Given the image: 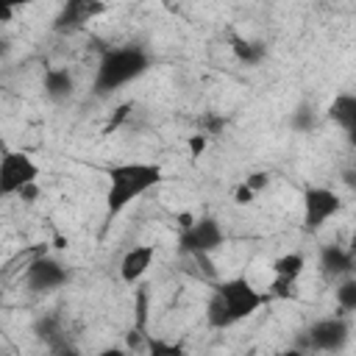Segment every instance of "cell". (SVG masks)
<instances>
[{
	"label": "cell",
	"instance_id": "cell-1",
	"mask_svg": "<svg viewBox=\"0 0 356 356\" xmlns=\"http://www.w3.org/2000/svg\"><path fill=\"white\" fill-rule=\"evenodd\" d=\"M270 295L259 292L248 278H228L214 284V292L206 306V320L211 328H228L245 317H253Z\"/></svg>",
	"mask_w": 356,
	"mask_h": 356
},
{
	"label": "cell",
	"instance_id": "cell-2",
	"mask_svg": "<svg viewBox=\"0 0 356 356\" xmlns=\"http://www.w3.org/2000/svg\"><path fill=\"white\" fill-rule=\"evenodd\" d=\"M161 167L150 161H128L117 164L108 170V192H106V206L108 214H120L128 203L150 192L153 186L161 184Z\"/></svg>",
	"mask_w": 356,
	"mask_h": 356
},
{
	"label": "cell",
	"instance_id": "cell-3",
	"mask_svg": "<svg viewBox=\"0 0 356 356\" xmlns=\"http://www.w3.org/2000/svg\"><path fill=\"white\" fill-rule=\"evenodd\" d=\"M150 67V56L136 47V44H128V47H111L100 56L97 61V72H95V95L97 97H106L111 92H117L120 86L136 81L139 75H145Z\"/></svg>",
	"mask_w": 356,
	"mask_h": 356
},
{
	"label": "cell",
	"instance_id": "cell-4",
	"mask_svg": "<svg viewBox=\"0 0 356 356\" xmlns=\"http://www.w3.org/2000/svg\"><path fill=\"white\" fill-rule=\"evenodd\" d=\"M39 164L22 150H6L0 159V197L19 195L28 184H36Z\"/></svg>",
	"mask_w": 356,
	"mask_h": 356
},
{
	"label": "cell",
	"instance_id": "cell-5",
	"mask_svg": "<svg viewBox=\"0 0 356 356\" xmlns=\"http://www.w3.org/2000/svg\"><path fill=\"white\" fill-rule=\"evenodd\" d=\"M222 242H225V234L214 217H195V222L178 236L181 253H189V256H209L217 248H222Z\"/></svg>",
	"mask_w": 356,
	"mask_h": 356
},
{
	"label": "cell",
	"instance_id": "cell-6",
	"mask_svg": "<svg viewBox=\"0 0 356 356\" xmlns=\"http://www.w3.org/2000/svg\"><path fill=\"white\" fill-rule=\"evenodd\" d=\"M342 209V200L337 192L325 186H309L303 192V228L317 231L323 222H328Z\"/></svg>",
	"mask_w": 356,
	"mask_h": 356
},
{
	"label": "cell",
	"instance_id": "cell-7",
	"mask_svg": "<svg viewBox=\"0 0 356 356\" xmlns=\"http://www.w3.org/2000/svg\"><path fill=\"white\" fill-rule=\"evenodd\" d=\"M348 339H350V325L342 317H325L306 331L303 345L314 350H342Z\"/></svg>",
	"mask_w": 356,
	"mask_h": 356
},
{
	"label": "cell",
	"instance_id": "cell-8",
	"mask_svg": "<svg viewBox=\"0 0 356 356\" xmlns=\"http://www.w3.org/2000/svg\"><path fill=\"white\" fill-rule=\"evenodd\" d=\"M306 270V259L300 253H284L273 261V284H270V298H292L295 284Z\"/></svg>",
	"mask_w": 356,
	"mask_h": 356
},
{
	"label": "cell",
	"instance_id": "cell-9",
	"mask_svg": "<svg viewBox=\"0 0 356 356\" xmlns=\"http://www.w3.org/2000/svg\"><path fill=\"white\" fill-rule=\"evenodd\" d=\"M67 278H70V270L58 259H50V256L33 259L31 267L25 270V281L33 292H50V289L67 284Z\"/></svg>",
	"mask_w": 356,
	"mask_h": 356
},
{
	"label": "cell",
	"instance_id": "cell-10",
	"mask_svg": "<svg viewBox=\"0 0 356 356\" xmlns=\"http://www.w3.org/2000/svg\"><path fill=\"white\" fill-rule=\"evenodd\" d=\"M100 14H106V3H97V0H70L61 11H58V17H56V31H67V33H72V31H78V28H83L86 22H92L95 17H100Z\"/></svg>",
	"mask_w": 356,
	"mask_h": 356
},
{
	"label": "cell",
	"instance_id": "cell-11",
	"mask_svg": "<svg viewBox=\"0 0 356 356\" xmlns=\"http://www.w3.org/2000/svg\"><path fill=\"white\" fill-rule=\"evenodd\" d=\"M153 259H156V248L153 245H134L122 256V261H120V278H122V284L134 286L147 273V267L153 264Z\"/></svg>",
	"mask_w": 356,
	"mask_h": 356
},
{
	"label": "cell",
	"instance_id": "cell-12",
	"mask_svg": "<svg viewBox=\"0 0 356 356\" xmlns=\"http://www.w3.org/2000/svg\"><path fill=\"white\" fill-rule=\"evenodd\" d=\"M320 267L325 275H348L353 273V253L348 248H339V245H325L320 250Z\"/></svg>",
	"mask_w": 356,
	"mask_h": 356
},
{
	"label": "cell",
	"instance_id": "cell-13",
	"mask_svg": "<svg viewBox=\"0 0 356 356\" xmlns=\"http://www.w3.org/2000/svg\"><path fill=\"white\" fill-rule=\"evenodd\" d=\"M328 117L345 131V134H353L356 131V97L350 92H342L334 97V103L328 106Z\"/></svg>",
	"mask_w": 356,
	"mask_h": 356
},
{
	"label": "cell",
	"instance_id": "cell-14",
	"mask_svg": "<svg viewBox=\"0 0 356 356\" xmlns=\"http://www.w3.org/2000/svg\"><path fill=\"white\" fill-rule=\"evenodd\" d=\"M72 89H75V81H72L70 70L53 67V70L44 72V95H47L50 100L61 103V100H67V97L72 95Z\"/></svg>",
	"mask_w": 356,
	"mask_h": 356
},
{
	"label": "cell",
	"instance_id": "cell-15",
	"mask_svg": "<svg viewBox=\"0 0 356 356\" xmlns=\"http://www.w3.org/2000/svg\"><path fill=\"white\" fill-rule=\"evenodd\" d=\"M231 50L245 64H259L267 53V47L261 42H250V39H242V36H231Z\"/></svg>",
	"mask_w": 356,
	"mask_h": 356
},
{
	"label": "cell",
	"instance_id": "cell-16",
	"mask_svg": "<svg viewBox=\"0 0 356 356\" xmlns=\"http://www.w3.org/2000/svg\"><path fill=\"white\" fill-rule=\"evenodd\" d=\"M147 356H186L181 342H167L159 337H147Z\"/></svg>",
	"mask_w": 356,
	"mask_h": 356
},
{
	"label": "cell",
	"instance_id": "cell-17",
	"mask_svg": "<svg viewBox=\"0 0 356 356\" xmlns=\"http://www.w3.org/2000/svg\"><path fill=\"white\" fill-rule=\"evenodd\" d=\"M337 303L342 312H353L356 309V278H345L337 286Z\"/></svg>",
	"mask_w": 356,
	"mask_h": 356
},
{
	"label": "cell",
	"instance_id": "cell-18",
	"mask_svg": "<svg viewBox=\"0 0 356 356\" xmlns=\"http://www.w3.org/2000/svg\"><path fill=\"white\" fill-rule=\"evenodd\" d=\"M131 111H134V103L131 100H125V103H120L117 108H114V114L108 117V122H106V128H103V134H111V131H117L128 117H131Z\"/></svg>",
	"mask_w": 356,
	"mask_h": 356
},
{
	"label": "cell",
	"instance_id": "cell-19",
	"mask_svg": "<svg viewBox=\"0 0 356 356\" xmlns=\"http://www.w3.org/2000/svg\"><path fill=\"white\" fill-rule=\"evenodd\" d=\"M147 323V289L139 286L136 289V331H142Z\"/></svg>",
	"mask_w": 356,
	"mask_h": 356
},
{
	"label": "cell",
	"instance_id": "cell-20",
	"mask_svg": "<svg viewBox=\"0 0 356 356\" xmlns=\"http://www.w3.org/2000/svg\"><path fill=\"white\" fill-rule=\"evenodd\" d=\"M206 145H209V134H203V131H200V134H192V136L186 139V147H189V156H192V159H197V156L206 150Z\"/></svg>",
	"mask_w": 356,
	"mask_h": 356
},
{
	"label": "cell",
	"instance_id": "cell-21",
	"mask_svg": "<svg viewBox=\"0 0 356 356\" xmlns=\"http://www.w3.org/2000/svg\"><path fill=\"white\" fill-rule=\"evenodd\" d=\"M242 184H245V186H248V189L256 195L259 189H264V186L270 184V172H250V175H248Z\"/></svg>",
	"mask_w": 356,
	"mask_h": 356
},
{
	"label": "cell",
	"instance_id": "cell-22",
	"mask_svg": "<svg viewBox=\"0 0 356 356\" xmlns=\"http://www.w3.org/2000/svg\"><path fill=\"white\" fill-rule=\"evenodd\" d=\"M234 200H236L239 206H248V203H253V192H250L245 184H239L236 192H234Z\"/></svg>",
	"mask_w": 356,
	"mask_h": 356
},
{
	"label": "cell",
	"instance_id": "cell-23",
	"mask_svg": "<svg viewBox=\"0 0 356 356\" xmlns=\"http://www.w3.org/2000/svg\"><path fill=\"white\" fill-rule=\"evenodd\" d=\"M53 356H81L72 345H67V342H58V345H53Z\"/></svg>",
	"mask_w": 356,
	"mask_h": 356
},
{
	"label": "cell",
	"instance_id": "cell-24",
	"mask_svg": "<svg viewBox=\"0 0 356 356\" xmlns=\"http://www.w3.org/2000/svg\"><path fill=\"white\" fill-rule=\"evenodd\" d=\"M19 197H22V200H28V203H33V200L39 197V184H28V186L19 192Z\"/></svg>",
	"mask_w": 356,
	"mask_h": 356
},
{
	"label": "cell",
	"instance_id": "cell-25",
	"mask_svg": "<svg viewBox=\"0 0 356 356\" xmlns=\"http://www.w3.org/2000/svg\"><path fill=\"white\" fill-rule=\"evenodd\" d=\"M14 6L11 3H6V0H0V22H11L14 19Z\"/></svg>",
	"mask_w": 356,
	"mask_h": 356
},
{
	"label": "cell",
	"instance_id": "cell-26",
	"mask_svg": "<svg viewBox=\"0 0 356 356\" xmlns=\"http://www.w3.org/2000/svg\"><path fill=\"white\" fill-rule=\"evenodd\" d=\"M175 220H178V228H181V231H186V228L195 222V214H192V211H181Z\"/></svg>",
	"mask_w": 356,
	"mask_h": 356
},
{
	"label": "cell",
	"instance_id": "cell-27",
	"mask_svg": "<svg viewBox=\"0 0 356 356\" xmlns=\"http://www.w3.org/2000/svg\"><path fill=\"white\" fill-rule=\"evenodd\" d=\"M92 356H125V350L122 348H103V350H97Z\"/></svg>",
	"mask_w": 356,
	"mask_h": 356
},
{
	"label": "cell",
	"instance_id": "cell-28",
	"mask_svg": "<svg viewBox=\"0 0 356 356\" xmlns=\"http://www.w3.org/2000/svg\"><path fill=\"white\" fill-rule=\"evenodd\" d=\"M275 356H306L300 348H286V350H278Z\"/></svg>",
	"mask_w": 356,
	"mask_h": 356
},
{
	"label": "cell",
	"instance_id": "cell-29",
	"mask_svg": "<svg viewBox=\"0 0 356 356\" xmlns=\"http://www.w3.org/2000/svg\"><path fill=\"white\" fill-rule=\"evenodd\" d=\"M3 153H6V145H3V142H0V159H3Z\"/></svg>",
	"mask_w": 356,
	"mask_h": 356
}]
</instances>
